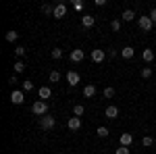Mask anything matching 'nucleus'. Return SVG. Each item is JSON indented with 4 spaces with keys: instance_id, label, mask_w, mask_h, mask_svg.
Wrapping results in <instances>:
<instances>
[{
    "instance_id": "nucleus-1",
    "label": "nucleus",
    "mask_w": 156,
    "mask_h": 154,
    "mask_svg": "<svg viewBox=\"0 0 156 154\" xmlns=\"http://www.w3.org/2000/svg\"><path fill=\"white\" fill-rule=\"evenodd\" d=\"M31 110H34V115L44 117V115H48V102H46V100H37V102H34Z\"/></svg>"
},
{
    "instance_id": "nucleus-2",
    "label": "nucleus",
    "mask_w": 156,
    "mask_h": 154,
    "mask_svg": "<svg viewBox=\"0 0 156 154\" xmlns=\"http://www.w3.org/2000/svg\"><path fill=\"white\" fill-rule=\"evenodd\" d=\"M40 125H42V129L50 131L54 125H56V121H54V117H50V115H44V117L40 119Z\"/></svg>"
},
{
    "instance_id": "nucleus-3",
    "label": "nucleus",
    "mask_w": 156,
    "mask_h": 154,
    "mask_svg": "<svg viewBox=\"0 0 156 154\" xmlns=\"http://www.w3.org/2000/svg\"><path fill=\"white\" fill-rule=\"evenodd\" d=\"M137 25H140V29H144V31H150V29H152V19H150V15H148V17H140V19H137Z\"/></svg>"
},
{
    "instance_id": "nucleus-4",
    "label": "nucleus",
    "mask_w": 156,
    "mask_h": 154,
    "mask_svg": "<svg viewBox=\"0 0 156 154\" xmlns=\"http://www.w3.org/2000/svg\"><path fill=\"white\" fill-rule=\"evenodd\" d=\"M23 100H25L23 90H12V94H11V102L12 104H23Z\"/></svg>"
},
{
    "instance_id": "nucleus-5",
    "label": "nucleus",
    "mask_w": 156,
    "mask_h": 154,
    "mask_svg": "<svg viewBox=\"0 0 156 154\" xmlns=\"http://www.w3.org/2000/svg\"><path fill=\"white\" fill-rule=\"evenodd\" d=\"M65 15H67V6H65L62 2L54 4V15H52V17H54V19H62Z\"/></svg>"
},
{
    "instance_id": "nucleus-6",
    "label": "nucleus",
    "mask_w": 156,
    "mask_h": 154,
    "mask_svg": "<svg viewBox=\"0 0 156 154\" xmlns=\"http://www.w3.org/2000/svg\"><path fill=\"white\" fill-rule=\"evenodd\" d=\"M67 127H69L71 131L81 129V117H71V119H69V123H67Z\"/></svg>"
},
{
    "instance_id": "nucleus-7",
    "label": "nucleus",
    "mask_w": 156,
    "mask_h": 154,
    "mask_svg": "<svg viewBox=\"0 0 156 154\" xmlns=\"http://www.w3.org/2000/svg\"><path fill=\"white\" fill-rule=\"evenodd\" d=\"M90 56H92V60H94V63H102V60L106 59V52H104V50H92V54H90Z\"/></svg>"
},
{
    "instance_id": "nucleus-8",
    "label": "nucleus",
    "mask_w": 156,
    "mask_h": 154,
    "mask_svg": "<svg viewBox=\"0 0 156 154\" xmlns=\"http://www.w3.org/2000/svg\"><path fill=\"white\" fill-rule=\"evenodd\" d=\"M37 94H40V100H48L50 96H52V90H50L48 85H42V88L37 90Z\"/></svg>"
},
{
    "instance_id": "nucleus-9",
    "label": "nucleus",
    "mask_w": 156,
    "mask_h": 154,
    "mask_svg": "<svg viewBox=\"0 0 156 154\" xmlns=\"http://www.w3.org/2000/svg\"><path fill=\"white\" fill-rule=\"evenodd\" d=\"M67 81H69V85H77V83H79V73L77 71H69L67 73Z\"/></svg>"
},
{
    "instance_id": "nucleus-10",
    "label": "nucleus",
    "mask_w": 156,
    "mask_h": 154,
    "mask_svg": "<svg viewBox=\"0 0 156 154\" xmlns=\"http://www.w3.org/2000/svg\"><path fill=\"white\" fill-rule=\"evenodd\" d=\"M83 56H85V52H83V50H79V48L71 52V60H73V63H81V60H83Z\"/></svg>"
},
{
    "instance_id": "nucleus-11",
    "label": "nucleus",
    "mask_w": 156,
    "mask_h": 154,
    "mask_svg": "<svg viewBox=\"0 0 156 154\" xmlns=\"http://www.w3.org/2000/svg\"><path fill=\"white\" fill-rule=\"evenodd\" d=\"M142 59H144L146 63H152V60H156V56H154V50H150V48H146L144 52H142Z\"/></svg>"
},
{
    "instance_id": "nucleus-12",
    "label": "nucleus",
    "mask_w": 156,
    "mask_h": 154,
    "mask_svg": "<svg viewBox=\"0 0 156 154\" xmlns=\"http://www.w3.org/2000/svg\"><path fill=\"white\" fill-rule=\"evenodd\" d=\"M133 54H135V50H133L131 46H125L123 50H121V56H123V59H127V60L133 59Z\"/></svg>"
},
{
    "instance_id": "nucleus-13",
    "label": "nucleus",
    "mask_w": 156,
    "mask_h": 154,
    "mask_svg": "<svg viewBox=\"0 0 156 154\" xmlns=\"http://www.w3.org/2000/svg\"><path fill=\"white\" fill-rule=\"evenodd\" d=\"M83 96H85V98H92V96H96V85H94V83L85 85V88H83Z\"/></svg>"
},
{
    "instance_id": "nucleus-14",
    "label": "nucleus",
    "mask_w": 156,
    "mask_h": 154,
    "mask_svg": "<svg viewBox=\"0 0 156 154\" xmlns=\"http://www.w3.org/2000/svg\"><path fill=\"white\" fill-rule=\"evenodd\" d=\"M131 144H133V135L131 133H123V135H121V146H127V148H129Z\"/></svg>"
},
{
    "instance_id": "nucleus-15",
    "label": "nucleus",
    "mask_w": 156,
    "mask_h": 154,
    "mask_svg": "<svg viewBox=\"0 0 156 154\" xmlns=\"http://www.w3.org/2000/svg\"><path fill=\"white\" fill-rule=\"evenodd\" d=\"M81 23H83V27H92V25L96 23V19H94V15H83L81 17Z\"/></svg>"
},
{
    "instance_id": "nucleus-16",
    "label": "nucleus",
    "mask_w": 156,
    "mask_h": 154,
    "mask_svg": "<svg viewBox=\"0 0 156 154\" xmlns=\"http://www.w3.org/2000/svg\"><path fill=\"white\" fill-rule=\"evenodd\" d=\"M106 117L108 119H117V117H119V108L115 106V104H112V106H108L106 108Z\"/></svg>"
},
{
    "instance_id": "nucleus-17",
    "label": "nucleus",
    "mask_w": 156,
    "mask_h": 154,
    "mask_svg": "<svg viewBox=\"0 0 156 154\" xmlns=\"http://www.w3.org/2000/svg\"><path fill=\"white\" fill-rule=\"evenodd\" d=\"M121 17H123V21H133V19H135V11H129V9H127V11H123Z\"/></svg>"
},
{
    "instance_id": "nucleus-18",
    "label": "nucleus",
    "mask_w": 156,
    "mask_h": 154,
    "mask_svg": "<svg viewBox=\"0 0 156 154\" xmlns=\"http://www.w3.org/2000/svg\"><path fill=\"white\" fill-rule=\"evenodd\" d=\"M142 144H144V148H150V146L154 144V138H152V135H144V140H142Z\"/></svg>"
},
{
    "instance_id": "nucleus-19",
    "label": "nucleus",
    "mask_w": 156,
    "mask_h": 154,
    "mask_svg": "<svg viewBox=\"0 0 156 154\" xmlns=\"http://www.w3.org/2000/svg\"><path fill=\"white\" fill-rule=\"evenodd\" d=\"M12 67H15V71H17V73H23L25 71V63H23V60H17Z\"/></svg>"
},
{
    "instance_id": "nucleus-20",
    "label": "nucleus",
    "mask_w": 156,
    "mask_h": 154,
    "mask_svg": "<svg viewBox=\"0 0 156 154\" xmlns=\"http://www.w3.org/2000/svg\"><path fill=\"white\" fill-rule=\"evenodd\" d=\"M73 113H75V117H81L85 113V108L81 106V104H75V108H73Z\"/></svg>"
},
{
    "instance_id": "nucleus-21",
    "label": "nucleus",
    "mask_w": 156,
    "mask_h": 154,
    "mask_svg": "<svg viewBox=\"0 0 156 154\" xmlns=\"http://www.w3.org/2000/svg\"><path fill=\"white\" fill-rule=\"evenodd\" d=\"M42 13H46V15H54V6H50V4H42Z\"/></svg>"
},
{
    "instance_id": "nucleus-22",
    "label": "nucleus",
    "mask_w": 156,
    "mask_h": 154,
    "mask_svg": "<svg viewBox=\"0 0 156 154\" xmlns=\"http://www.w3.org/2000/svg\"><path fill=\"white\" fill-rule=\"evenodd\" d=\"M19 38V34L17 31H6V42H15Z\"/></svg>"
},
{
    "instance_id": "nucleus-23",
    "label": "nucleus",
    "mask_w": 156,
    "mask_h": 154,
    "mask_svg": "<svg viewBox=\"0 0 156 154\" xmlns=\"http://www.w3.org/2000/svg\"><path fill=\"white\" fill-rule=\"evenodd\" d=\"M142 77H144V79H150V77H152V69H150V67H144V69H142Z\"/></svg>"
},
{
    "instance_id": "nucleus-24",
    "label": "nucleus",
    "mask_w": 156,
    "mask_h": 154,
    "mask_svg": "<svg viewBox=\"0 0 156 154\" xmlns=\"http://www.w3.org/2000/svg\"><path fill=\"white\" fill-rule=\"evenodd\" d=\"M96 133L100 135V138H106V135L110 133V131H108V127H98V129H96Z\"/></svg>"
},
{
    "instance_id": "nucleus-25",
    "label": "nucleus",
    "mask_w": 156,
    "mask_h": 154,
    "mask_svg": "<svg viewBox=\"0 0 156 154\" xmlns=\"http://www.w3.org/2000/svg\"><path fill=\"white\" fill-rule=\"evenodd\" d=\"M52 59H62V50L60 48H52Z\"/></svg>"
},
{
    "instance_id": "nucleus-26",
    "label": "nucleus",
    "mask_w": 156,
    "mask_h": 154,
    "mask_svg": "<svg viewBox=\"0 0 156 154\" xmlns=\"http://www.w3.org/2000/svg\"><path fill=\"white\" fill-rule=\"evenodd\" d=\"M73 9L75 11H83V2L81 0H73Z\"/></svg>"
},
{
    "instance_id": "nucleus-27",
    "label": "nucleus",
    "mask_w": 156,
    "mask_h": 154,
    "mask_svg": "<svg viewBox=\"0 0 156 154\" xmlns=\"http://www.w3.org/2000/svg\"><path fill=\"white\" fill-rule=\"evenodd\" d=\"M58 79H60V73L58 71H52V73H50V81H52V83H56Z\"/></svg>"
},
{
    "instance_id": "nucleus-28",
    "label": "nucleus",
    "mask_w": 156,
    "mask_h": 154,
    "mask_svg": "<svg viewBox=\"0 0 156 154\" xmlns=\"http://www.w3.org/2000/svg\"><path fill=\"white\" fill-rule=\"evenodd\" d=\"M31 90H34V83L29 81V79H27V81H23V92H31Z\"/></svg>"
},
{
    "instance_id": "nucleus-29",
    "label": "nucleus",
    "mask_w": 156,
    "mask_h": 154,
    "mask_svg": "<svg viewBox=\"0 0 156 154\" xmlns=\"http://www.w3.org/2000/svg\"><path fill=\"white\" fill-rule=\"evenodd\" d=\"M104 96H106V98H112V96H115V88H110V85L104 88Z\"/></svg>"
},
{
    "instance_id": "nucleus-30",
    "label": "nucleus",
    "mask_w": 156,
    "mask_h": 154,
    "mask_svg": "<svg viewBox=\"0 0 156 154\" xmlns=\"http://www.w3.org/2000/svg\"><path fill=\"white\" fill-rule=\"evenodd\" d=\"M110 27H112V31H119V29H121V21H117V19L110 21Z\"/></svg>"
},
{
    "instance_id": "nucleus-31",
    "label": "nucleus",
    "mask_w": 156,
    "mask_h": 154,
    "mask_svg": "<svg viewBox=\"0 0 156 154\" xmlns=\"http://www.w3.org/2000/svg\"><path fill=\"white\" fill-rule=\"evenodd\" d=\"M117 154H129V148L127 146H119L117 148Z\"/></svg>"
},
{
    "instance_id": "nucleus-32",
    "label": "nucleus",
    "mask_w": 156,
    "mask_h": 154,
    "mask_svg": "<svg viewBox=\"0 0 156 154\" xmlns=\"http://www.w3.org/2000/svg\"><path fill=\"white\" fill-rule=\"evenodd\" d=\"M15 54H17V56H23V54H25V48L23 46H17V48H15Z\"/></svg>"
},
{
    "instance_id": "nucleus-33",
    "label": "nucleus",
    "mask_w": 156,
    "mask_h": 154,
    "mask_svg": "<svg viewBox=\"0 0 156 154\" xmlns=\"http://www.w3.org/2000/svg\"><path fill=\"white\" fill-rule=\"evenodd\" d=\"M150 19H152V23H156V9L150 11Z\"/></svg>"
},
{
    "instance_id": "nucleus-34",
    "label": "nucleus",
    "mask_w": 156,
    "mask_h": 154,
    "mask_svg": "<svg viewBox=\"0 0 156 154\" xmlns=\"http://www.w3.org/2000/svg\"><path fill=\"white\" fill-rule=\"evenodd\" d=\"M9 83H11V85H17V83H19V81H17V77H15V75H12L11 79H9Z\"/></svg>"
},
{
    "instance_id": "nucleus-35",
    "label": "nucleus",
    "mask_w": 156,
    "mask_h": 154,
    "mask_svg": "<svg viewBox=\"0 0 156 154\" xmlns=\"http://www.w3.org/2000/svg\"><path fill=\"white\" fill-rule=\"evenodd\" d=\"M60 154H65V152H60Z\"/></svg>"
}]
</instances>
